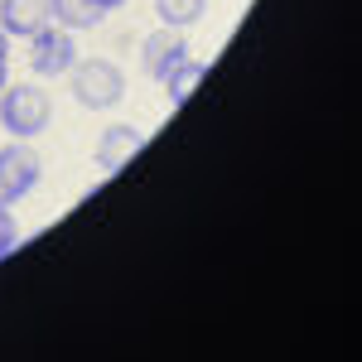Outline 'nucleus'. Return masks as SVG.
I'll use <instances>...</instances> for the list:
<instances>
[{"instance_id":"obj_1","label":"nucleus","mask_w":362,"mask_h":362,"mask_svg":"<svg viewBox=\"0 0 362 362\" xmlns=\"http://www.w3.org/2000/svg\"><path fill=\"white\" fill-rule=\"evenodd\" d=\"M68 73H73V102L87 112H107L126 97V78L112 58H78Z\"/></svg>"},{"instance_id":"obj_2","label":"nucleus","mask_w":362,"mask_h":362,"mask_svg":"<svg viewBox=\"0 0 362 362\" xmlns=\"http://www.w3.org/2000/svg\"><path fill=\"white\" fill-rule=\"evenodd\" d=\"M49 116H54V107L39 87H25V83L0 87V126L10 131V140H34L49 126Z\"/></svg>"},{"instance_id":"obj_3","label":"nucleus","mask_w":362,"mask_h":362,"mask_svg":"<svg viewBox=\"0 0 362 362\" xmlns=\"http://www.w3.org/2000/svg\"><path fill=\"white\" fill-rule=\"evenodd\" d=\"M39 174H44V160H39V150L29 140L0 145V208H15L39 184Z\"/></svg>"},{"instance_id":"obj_4","label":"nucleus","mask_w":362,"mask_h":362,"mask_svg":"<svg viewBox=\"0 0 362 362\" xmlns=\"http://www.w3.org/2000/svg\"><path fill=\"white\" fill-rule=\"evenodd\" d=\"M73 63H78L73 29H63V25L49 20L44 29H34V34H29V68H34L39 78H63Z\"/></svg>"},{"instance_id":"obj_5","label":"nucleus","mask_w":362,"mask_h":362,"mask_svg":"<svg viewBox=\"0 0 362 362\" xmlns=\"http://www.w3.org/2000/svg\"><path fill=\"white\" fill-rule=\"evenodd\" d=\"M189 58V44H184V29H169L160 25L155 34H145V44H140V63H145V73L155 78V83H165L169 73L179 68Z\"/></svg>"},{"instance_id":"obj_6","label":"nucleus","mask_w":362,"mask_h":362,"mask_svg":"<svg viewBox=\"0 0 362 362\" xmlns=\"http://www.w3.org/2000/svg\"><path fill=\"white\" fill-rule=\"evenodd\" d=\"M140 145H145V136H140L136 126H121V121L107 126L102 140H97V169H102V174H121V169L140 155Z\"/></svg>"},{"instance_id":"obj_7","label":"nucleus","mask_w":362,"mask_h":362,"mask_svg":"<svg viewBox=\"0 0 362 362\" xmlns=\"http://www.w3.org/2000/svg\"><path fill=\"white\" fill-rule=\"evenodd\" d=\"M49 20H54L49 0H0V29L10 39H29L34 29H44Z\"/></svg>"},{"instance_id":"obj_8","label":"nucleus","mask_w":362,"mask_h":362,"mask_svg":"<svg viewBox=\"0 0 362 362\" xmlns=\"http://www.w3.org/2000/svg\"><path fill=\"white\" fill-rule=\"evenodd\" d=\"M49 15H54V25L63 29H92V25H102V5L97 0H49Z\"/></svg>"},{"instance_id":"obj_9","label":"nucleus","mask_w":362,"mask_h":362,"mask_svg":"<svg viewBox=\"0 0 362 362\" xmlns=\"http://www.w3.org/2000/svg\"><path fill=\"white\" fill-rule=\"evenodd\" d=\"M203 78H208V68H203V63H194V58H184V63H179V68L165 78V97L174 102V107H179V102H189L198 87H203Z\"/></svg>"},{"instance_id":"obj_10","label":"nucleus","mask_w":362,"mask_h":362,"mask_svg":"<svg viewBox=\"0 0 362 362\" xmlns=\"http://www.w3.org/2000/svg\"><path fill=\"white\" fill-rule=\"evenodd\" d=\"M203 10H208V0H155V15H160V25H169V29L198 25Z\"/></svg>"},{"instance_id":"obj_11","label":"nucleus","mask_w":362,"mask_h":362,"mask_svg":"<svg viewBox=\"0 0 362 362\" xmlns=\"http://www.w3.org/2000/svg\"><path fill=\"white\" fill-rule=\"evenodd\" d=\"M20 242V223H15V213L10 208H0V256H10Z\"/></svg>"},{"instance_id":"obj_12","label":"nucleus","mask_w":362,"mask_h":362,"mask_svg":"<svg viewBox=\"0 0 362 362\" xmlns=\"http://www.w3.org/2000/svg\"><path fill=\"white\" fill-rule=\"evenodd\" d=\"M0 58H10V34L0 29Z\"/></svg>"},{"instance_id":"obj_13","label":"nucleus","mask_w":362,"mask_h":362,"mask_svg":"<svg viewBox=\"0 0 362 362\" xmlns=\"http://www.w3.org/2000/svg\"><path fill=\"white\" fill-rule=\"evenodd\" d=\"M97 5H102V10H116V5H126V0H97Z\"/></svg>"},{"instance_id":"obj_14","label":"nucleus","mask_w":362,"mask_h":362,"mask_svg":"<svg viewBox=\"0 0 362 362\" xmlns=\"http://www.w3.org/2000/svg\"><path fill=\"white\" fill-rule=\"evenodd\" d=\"M5 83H10V73H5V58H0V87H5Z\"/></svg>"}]
</instances>
